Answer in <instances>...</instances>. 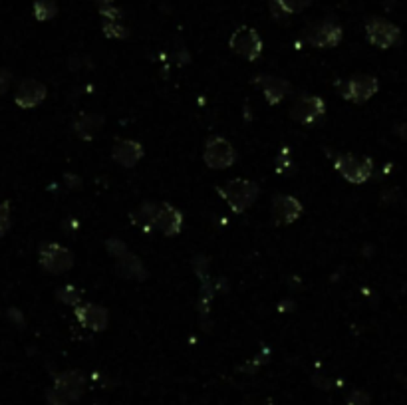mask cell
<instances>
[{
	"mask_svg": "<svg viewBox=\"0 0 407 405\" xmlns=\"http://www.w3.org/2000/svg\"><path fill=\"white\" fill-rule=\"evenodd\" d=\"M217 193L224 199V203L235 215H243L257 203L260 187L250 179H231L222 187H217Z\"/></svg>",
	"mask_w": 407,
	"mask_h": 405,
	"instance_id": "6da1fadb",
	"label": "cell"
},
{
	"mask_svg": "<svg viewBox=\"0 0 407 405\" xmlns=\"http://www.w3.org/2000/svg\"><path fill=\"white\" fill-rule=\"evenodd\" d=\"M334 169L340 173L348 183L364 185L373 173V161L370 157H356L352 153H340L334 159Z\"/></svg>",
	"mask_w": 407,
	"mask_h": 405,
	"instance_id": "7a4b0ae2",
	"label": "cell"
},
{
	"mask_svg": "<svg viewBox=\"0 0 407 405\" xmlns=\"http://www.w3.org/2000/svg\"><path fill=\"white\" fill-rule=\"evenodd\" d=\"M229 48L233 50L236 56H241L243 60L255 62L260 58V54L264 50V42H262V38H260V34L255 28L238 26L235 32L231 34Z\"/></svg>",
	"mask_w": 407,
	"mask_h": 405,
	"instance_id": "3957f363",
	"label": "cell"
},
{
	"mask_svg": "<svg viewBox=\"0 0 407 405\" xmlns=\"http://www.w3.org/2000/svg\"><path fill=\"white\" fill-rule=\"evenodd\" d=\"M203 161L209 169H217V171L229 169L235 165L236 149L224 137H210L203 149Z\"/></svg>",
	"mask_w": 407,
	"mask_h": 405,
	"instance_id": "277c9868",
	"label": "cell"
},
{
	"mask_svg": "<svg viewBox=\"0 0 407 405\" xmlns=\"http://www.w3.org/2000/svg\"><path fill=\"white\" fill-rule=\"evenodd\" d=\"M380 92V82L376 76L370 74H358L352 76L350 80H345L342 87H340V94L345 101H352V104H366L370 101L376 94Z\"/></svg>",
	"mask_w": 407,
	"mask_h": 405,
	"instance_id": "5b68a950",
	"label": "cell"
},
{
	"mask_svg": "<svg viewBox=\"0 0 407 405\" xmlns=\"http://www.w3.org/2000/svg\"><path fill=\"white\" fill-rule=\"evenodd\" d=\"M366 38L371 46L387 50L401 42V30L385 18H370L366 22Z\"/></svg>",
	"mask_w": 407,
	"mask_h": 405,
	"instance_id": "8992f818",
	"label": "cell"
},
{
	"mask_svg": "<svg viewBox=\"0 0 407 405\" xmlns=\"http://www.w3.org/2000/svg\"><path fill=\"white\" fill-rule=\"evenodd\" d=\"M74 253L58 243H48L40 248V264L50 274H64L74 269Z\"/></svg>",
	"mask_w": 407,
	"mask_h": 405,
	"instance_id": "52a82bcc",
	"label": "cell"
},
{
	"mask_svg": "<svg viewBox=\"0 0 407 405\" xmlns=\"http://www.w3.org/2000/svg\"><path fill=\"white\" fill-rule=\"evenodd\" d=\"M344 38L342 26L334 20H322L316 24H310L306 30V40L314 48H336Z\"/></svg>",
	"mask_w": 407,
	"mask_h": 405,
	"instance_id": "ba28073f",
	"label": "cell"
},
{
	"mask_svg": "<svg viewBox=\"0 0 407 405\" xmlns=\"http://www.w3.org/2000/svg\"><path fill=\"white\" fill-rule=\"evenodd\" d=\"M324 113H326V101L320 96H310V94L300 96L290 108V118L302 125L314 123L316 120H320Z\"/></svg>",
	"mask_w": 407,
	"mask_h": 405,
	"instance_id": "9c48e42d",
	"label": "cell"
},
{
	"mask_svg": "<svg viewBox=\"0 0 407 405\" xmlns=\"http://www.w3.org/2000/svg\"><path fill=\"white\" fill-rule=\"evenodd\" d=\"M153 227L159 229L165 236H177L183 229V215L171 203H159L155 205L153 215Z\"/></svg>",
	"mask_w": 407,
	"mask_h": 405,
	"instance_id": "30bf717a",
	"label": "cell"
},
{
	"mask_svg": "<svg viewBox=\"0 0 407 405\" xmlns=\"http://www.w3.org/2000/svg\"><path fill=\"white\" fill-rule=\"evenodd\" d=\"M302 203L292 195H276L272 199V219L276 225L286 227L302 217Z\"/></svg>",
	"mask_w": 407,
	"mask_h": 405,
	"instance_id": "8fae6325",
	"label": "cell"
},
{
	"mask_svg": "<svg viewBox=\"0 0 407 405\" xmlns=\"http://www.w3.org/2000/svg\"><path fill=\"white\" fill-rule=\"evenodd\" d=\"M76 320L86 330L103 332L110 324V314L106 308L98 306V304H78L76 306Z\"/></svg>",
	"mask_w": 407,
	"mask_h": 405,
	"instance_id": "7c38bea8",
	"label": "cell"
},
{
	"mask_svg": "<svg viewBox=\"0 0 407 405\" xmlns=\"http://www.w3.org/2000/svg\"><path fill=\"white\" fill-rule=\"evenodd\" d=\"M46 94H48V90H46V86L42 82H38L34 78H28L16 90L14 101L22 110H32V108H38L46 99Z\"/></svg>",
	"mask_w": 407,
	"mask_h": 405,
	"instance_id": "4fadbf2b",
	"label": "cell"
},
{
	"mask_svg": "<svg viewBox=\"0 0 407 405\" xmlns=\"http://www.w3.org/2000/svg\"><path fill=\"white\" fill-rule=\"evenodd\" d=\"M111 157L122 167L131 169L143 157V145L139 141H134V139H117L111 148Z\"/></svg>",
	"mask_w": 407,
	"mask_h": 405,
	"instance_id": "5bb4252c",
	"label": "cell"
},
{
	"mask_svg": "<svg viewBox=\"0 0 407 405\" xmlns=\"http://www.w3.org/2000/svg\"><path fill=\"white\" fill-rule=\"evenodd\" d=\"M255 84L260 86L262 96L271 106H278L290 92V82L284 78H278V76H259L255 80Z\"/></svg>",
	"mask_w": 407,
	"mask_h": 405,
	"instance_id": "9a60e30c",
	"label": "cell"
},
{
	"mask_svg": "<svg viewBox=\"0 0 407 405\" xmlns=\"http://www.w3.org/2000/svg\"><path fill=\"white\" fill-rule=\"evenodd\" d=\"M84 383H86L84 374H82V371H76V369H70V371H64V374L58 376L54 392L60 393L64 399L70 404V402L78 399L80 393L84 392Z\"/></svg>",
	"mask_w": 407,
	"mask_h": 405,
	"instance_id": "2e32d148",
	"label": "cell"
},
{
	"mask_svg": "<svg viewBox=\"0 0 407 405\" xmlns=\"http://www.w3.org/2000/svg\"><path fill=\"white\" fill-rule=\"evenodd\" d=\"M117 274L122 276V278H127V280H145L148 278V270L143 267V262L136 257V255H131V253H127L125 250L122 257H117Z\"/></svg>",
	"mask_w": 407,
	"mask_h": 405,
	"instance_id": "e0dca14e",
	"label": "cell"
},
{
	"mask_svg": "<svg viewBox=\"0 0 407 405\" xmlns=\"http://www.w3.org/2000/svg\"><path fill=\"white\" fill-rule=\"evenodd\" d=\"M103 127V118L98 113H84L80 115L74 123L76 135L82 139V141H92L96 139V135L99 134V129Z\"/></svg>",
	"mask_w": 407,
	"mask_h": 405,
	"instance_id": "ac0fdd59",
	"label": "cell"
},
{
	"mask_svg": "<svg viewBox=\"0 0 407 405\" xmlns=\"http://www.w3.org/2000/svg\"><path fill=\"white\" fill-rule=\"evenodd\" d=\"M32 13H34V18L38 22H48L52 18H56L58 4H56V0H34Z\"/></svg>",
	"mask_w": 407,
	"mask_h": 405,
	"instance_id": "d6986e66",
	"label": "cell"
},
{
	"mask_svg": "<svg viewBox=\"0 0 407 405\" xmlns=\"http://www.w3.org/2000/svg\"><path fill=\"white\" fill-rule=\"evenodd\" d=\"M103 34L108 38H115V40H124L127 38V28L122 24V20H103V26H101Z\"/></svg>",
	"mask_w": 407,
	"mask_h": 405,
	"instance_id": "ffe728a7",
	"label": "cell"
},
{
	"mask_svg": "<svg viewBox=\"0 0 407 405\" xmlns=\"http://www.w3.org/2000/svg\"><path fill=\"white\" fill-rule=\"evenodd\" d=\"M58 298L62 300L64 304H68V306H78V304H82V294H80V290H76L74 286H62L58 292Z\"/></svg>",
	"mask_w": 407,
	"mask_h": 405,
	"instance_id": "44dd1931",
	"label": "cell"
},
{
	"mask_svg": "<svg viewBox=\"0 0 407 405\" xmlns=\"http://www.w3.org/2000/svg\"><path fill=\"white\" fill-rule=\"evenodd\" d=\"M280 6L284 8V13L288 14H298L302 13V10H306L310 4H312V0H276Z\"/></svg>",
	"mask_w": 407,
	"mask_h": 405,
	"instance_id": "7402d4cb",
	"label": "cell"
},
{
	"mask_svg": "<svg viewBox=\"0 0 407 405\" xmlns=\"http://www.w3.org/2000/svg\"><path fill=\"white\" fill-rule=\"evenodd\" d=\"M10 222H13V211L8 203H0V236L8 233L10 229Z\"/></svg>",
	"mask_w": 407,
	"mask_h": 405,
	"instance_id": "603a6c76",
	"label": "cell"
},
{
	"mask_svg": "<svg viewBox=\"0 0 407 405\" xmlns=\"http://www.w3.org/2000/svg\"><path fill=\"white\" fill-rule=\"evenodd\" d=\"M99 14L103 16V20H122L124 18V14L120 8H115L113 4L111 6H103V8H99Z\"/></svg>",
	"mask_w": 407,
	"mask_h": 405,
	"instance_id": "cb8c5ba5",
	"label": "cell"
},
{
	"mask_svg": "<svg viewBox=\"0 0 407 405\" xmlns=\"http://www.w3.org/2000/svg\"><path fill=\"white\" fill-rule=\"evenodd\" d=\"M348 405H370V395L366 392H352L348 397Z\"/></svg>",
	"mask_w": 407,
	"mask_h": 405,
	"instance_id": "d4e9b609",
	"label": "cell"
},
{
	"mask_svg": "<svg viewBox=\"0 0 407 405\" xmlns=\"http://www.w3.org/2000/svg\"><path fill=\"white\" fill-rule=\"evenodd\" d=\"M108 250H110V255H113V257L117 258V257H122L124 255L125 250H127V246L122 243V241H117V239H110L108 241Z\"/></svg>",
	"mask_w": 407,
	"mask_h": 405,
	"instance_id": "484cf974",
	"label": "cell"
},
{
	"mask_svg": "<svg viewBox=\"0 0 407 405\" xmlns=\"http://www.w3.org/2000/svg\"><path fill=\"white\" fill-rule=\"evenodd\" d=\"M10 82H13V76H10V72H8V70H4V68H0V96L8 92Z\"/></svg>",
	"mask_w": 407,
	"mask_h": 405,
	"instance_id": "4316f807",
	"label": "cell"
},
{
	"mask_svg": "<svg viewBox=\"0 0 407 405\" xmlns=\"http://www.w3.org/2000/svg\"><path fill=\"white\" fill-rule=\"evenodd\" d=\"M271 13H272V16L276 18V20H283V18H286L288 14L284 13V8L276 2V0H271Z\"/></svg>",
	"mask_w": 407,
	"mask_h": 405,
	"instance_id": "83f0119b",
	"label": "cell"
},
{
	"mask_svg": "<svg viewBox=\"0 0 407 405\" xmlns=\"http://www.w3.org/2000/svg\"><path fill=\"white\" fill-rule=\"evenodd\" d=\"M96 2H98L99 8H103V6H111V4H113L115 0H96Z\"/></svg>",
	"mask_w": 407,
	"mask_h": 405,
	"instance_id": "f1b7e54d",
	"label": "cell"
}]
</instances>
